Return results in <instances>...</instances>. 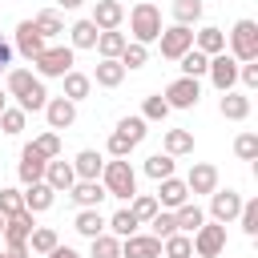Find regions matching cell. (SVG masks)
<instances>
[{
	"instance_id": "obj_28",
	"label": "cell",
	"mask_w": 258,
	"mask_h": 258,
	"mask_svg": "<svg viewBox=\"0 0 258 258\" xmlns=\"http://www.w3.org/2000/svg\"><path fill=\"white\" fill-rule=\"evenodd\" d=\"M44 101H48V89H44V81H40V77H36V81L16 97V105H20L24 113H40V109H44Z\"/></svg>"
},
{
	"instance_id": "obj_59",
	"label": "cell",
	"mask_w": 258,
	"mask_h": 258,
	"mask_svg": "<svg viewBox=\"0 0 258 258\" xmlns=\"http://www.w3.org/2000/svg\"><path fill=\"white\" fill-rule=\"evenodd\" d=\"M194 258H198V254H194Z\"/></svg>"
},
{
	"instance_id": "obj_49",
	"label": "cell",
	"mask_w": 258,
	"mask_h": 258,
	"mask_svg": "<svg viewBox=\"0 0 258 258\" xmlns=\"http://www.w3.org/2000/svg\"><path fill=\"white\" fill-rule=\"evenodd\" d=\"M16 210H24V198H20V189L4 185V189H0V214H4V218H12Z\"/></svg>"
},
{
	"instance_id": "obj_17",
	"label": "cell",
	"mask_w": 258,
	"mask_h": 258,
	"mask_svg": "<svg viewBox=\"0 0 258 258\" xmlns=\"http://www.w3.org/2000/svg\"><path fill=\"white\" fill-rule=\"evenodd\" d=\"M157 206L161 210H177L181 202H189V189H185V177H161L157 181Z\"/></svg>"
},
{
	"instance_id": "obj_57",
	"label": "cell",
	"mask_w": 258,
	"mask_h": 258,
	"mask_svg": "<svg viewBox=\"0 0 258 258\" xmlns=\"http://www.w3.org/2000/svg\"><path fill=\"white\" fill-rule=\"evenodd\" d=\"M4 105H8V93H4V89H0V113H4Z\"/></svg>"
},
{
	"instance_id": "obj_39",
	"label": "cell",
	"mask_w": 258,
	"mask_h": 258,
	"mask_svg": "<svg viewBox=\"0 0 258 258\" xmlns=\"http://www.w3.org/2000/svg\"><path fill=\"white\" fill-rule=\"evenodd\" d=\"M153 181H161V177H173V169H177V161L169 157V153H153V157H145V165H141Z\"/></svg>"
},
{
	"instance_id": "obj_35",
	"label": "cell",
	"mask_w": 258,
	"mask_h": 258,
	"mask_svg": "<svg viewBox=\"0 0 258 258\" xmlns=\"http://www.w3.org/2000/svg\"><path fill=\"white\" fill-rule=\"evenodd\" d=\"M137 226H141V222L133 218V210H129V206H125V210H117L113 218H105V230H109V234H117V238H129V234H137Z\"/></svg>"
},
{
	"instance_id": "obj_14",
	"label": "cell",
	"mask_w": 258,
	"mask_h": 258,
	"mask_svg": "<svg viewBox=\"0 0 258 258\" xmlns=\"http://www.w3.org/2000/svg\"><path fill=\"white\" fill-rule=\"evenodd\" d=\"M32 226H36V214H28V210H16L8 222H4V246H28V234H32Z\"/></svg>"
},
{
	"instance_id": "obj_44",
	"label": "cell",
	"mask_w": 258,
	"mask_h": 258,
	"mask_svg": "<svg viewBox=\"0 0 258 258\" xmlns=\"http://www.w3.org/2000/svg\"><path fill=\"white\" fill-rule=\"evenodd\" d=\"M141 117H145V121H165V117H169V101H165L161 93L145 97V101H141Z\"/></svg>"
},
{
	"instance_id": "obj_31",
	"label": "cell",
	"mask_w": 258,
	"mask_h": 258,
	"mask_svg": "<svg viewBox=\"0 0 258 258\" xmlns=\"http://www.w3.org/2000/svg\"><path fill=\"white\" fill-rule=\"evenodd\" d=\"M169 12H173V24H185V28H189V24H198V20H202L206 4H202V0H173V4H169Z\"/></svg>"
},
{
	"instance_id": "obj_21",
	"label": "cell",
	"mask_w": 258,
	"mask_h": 258,
	"mask_svg": "<svg viewBox=\"0 0 258 258\" xmlns=\"http://www.w3.org/2000/svg\"><path fill=\"white\" fill-rule=\"evenodd\" d=\"M20 198H24V210H28V214H44V210L56 202V189H52L48 181H32V185H24Z\"/></svg>"
},
{
	"instance_id": "obj_9",
	"label": "cell",
	"mask_w": 258,
	"mask_h": 258,
	"mask_svg": "<svg viewBox=\"0 0 258 258\" xmlns=\"http://www.w3.org/2000/svg\"><path fill=\"white\" fill-rule=\"evenodd\" d=\"M242 202H246V198H242L238 189H214V194H210V222H222V226L234 222L238 210H242Z\"/></svg>"
},
{
	"instance_id": "obj_29",
	"label": "cell",
	"mask_w": 258,
	"mask_h": 258,
	"mask_svg": "<svg viewBox=\"0 0 258 258\" xmlns=\"http://www.w3.org/2000/svg\"><path fill=\"white\" fill-rule=\"evenodd\" d=\"M165 153L169 157H185V153H194V133L189 129H165Z\"/></svg>"
},
{
	"instance_id": "obj_10",
	"label": "cell",
	"mask_w": 258,
	"mask_h": 258,
	"mask_svg": "<svg viewBox=\"0 0 258 258\" xmlns=\"http://www.w3.org/2000/svg\"><path fill=\"white\" fill-rule=\"evenodd\" d=\"M44 44H48V40L40 36V28H36L32 20H20V24H16V44H12V48H16L24 60H36V56L44 52Z\"/></svg>"
},
{
	"instance_id": "obj_42",
	"label": "cell",
	"mask_w": 258,
	"mask_h": 258,
	"mask_svg": "<svg viewBox=\"0 0 258 258\" xmlns=\"http://www.w3.org/2000/svg\"><path fill=\"white\" fill-rule=\"evenodd\" d=\"M117 133H125L133 145H141L145 133H149V121H145V117H121V121H117Z\"/></svg>"
},
{
	"instance_id": "obj_48",
	"label": "cell",
	"mask_w": 258,
	"mask_h": 258,
	"mask_svg": "<svg viewBox=\"0 0 258 258\" xmlns=\"http://www.w3.org/2000/svg\"><path fill=\"white\" fill-rule=\"evenodd\" d=\"M234 153H238L242 161H254V157H258V133H238Z\"/></svg>"
},
{
	"instance_id": "obj_50",
	"label": "cell",
	"mask_w": 258,
	"mask_h": 258,
	"mask_svg": "<svg viewBox=\"0 0 258 258\" xmlns=\"http://www.w3.org/2000/svg\"><path fill=\"white\" fill-rule=\"evenodd\" d=\"M32 145H36V149H40L44 157H60V133H56V129H48V133H40V137H36Z\"/></svg>"
},
{
	"instance_id": "obj_38",
	"label": "cell",
	"mask_w": 258,
	"mask_h": 258,
	"mask_svg": "<svg viewBox=\"0 0 258 258\" xmlns=\"http://www.w3.org/2000/svg\"><path fill=\"white\" fill-rule=\"evenodd\" d=\"M32 81H36L32 69H8V73H4V93H8V97H20Z\"/></svg>"
},
{
	"instance_id": "obj_34",
	"label": "cell",
	"mask_w": 258,
	"mask_h": 258,
	"mask_svg": "<svg viewBox=\"0 0 258 258\" xmlns=\"http://www.w3.org/2000/svg\"><path fill=\"white\" fill-rule=\"evenodd\" d=\"M97 32H101V28H97L93 20H77V24L69 28V48H93V44H97Z\"/></svg>"
},
{
	"instance_id": "obj_1",
	"label": "cell",
	"mask_w": 258,
	"mask_h": 258,
	"mask_svg": "<svg viewBox=\"0 0 258 258\" xmlns=\"http://www.w3.org/2000/svg\"><path fill=\"white\" fill-rule=\"evenodd\" d=\"M101 185H105L109 198L129 202V198L137 194V173H133L129 157H113V161H105V169H101Z\"/></svg>"
},
{
	"instance_id": "obj_19",
	"label": "cell",
	"mask_w": 258,
	"mask_h": 258,
	"mask_svg": "<svg viewBox=\"0 0 258 258\" xmlns=\"http://www.w3.org/2000/svg\"><path fill=\"white\" fill-rule=\"evenodd\" d=\"M125 64L117 60V56H101L97 60V69H93V85H101V89H117L121 81H125Z\"/></svg>"
},
{
	"instance_id": "obj_53",
	"label": "cell",
	"mask_w": 258,
	"mask_h": 258,
	"mask_svg": "<svg viewBox=\"0 0 258 258\" xmlns=\"http://www.w3.org/2000/svg\"><path fill=\"white\" fill-rule=\"evenodd\" d=\"M12 52H16V48H12V44H8L4 36H0V77H4L8 69H12Z\"/></svg>"
},
{
	"instance_id": "obj_54",
	"label": "cell",
	"mask_w": 258,
	"mask_h": 258,
	"mask_svg": "<svg viewBox=\"0 0 258 258\" xmlns=\"http://www.w3.org/2000/svg\"><path fill=\"white\" fill-rule=\"evenodd\" d=\"M44 258H85V254H77L73 246H60V242H56V246H52V250H48Z\"/></svg>"
},
{
	"instance_id": "obj_52",
	"label": "cell",
	"mask_w": 258,
	"mask_h": 258,
	"mask_svg": "<svg viewBox=\"0 0 258 258\" xmlns=\"http://www.w3.org/2000/svg\"><path fill=\"white\" fill-rule=\"evenodd\" d=\"M238 81L246 89H258V60H238Z\"/></svg>"
},
{
	"instance_id": "obj_12",
	"label": "cell",
	"mask_w": 258,
	"mask_h": 258,
	"mask_svg": "<svg viewBox=\"0 0 258 258\" xmlns=\"http://www.w3.org/2000/svg\"><path fill=\"white\" fill-rule=\"evenodd\" d=\"M44 165H48V157H44L36 145H24V149H20V165H16V177H20L24 185H32V181H44Z\"/></svg>"
},
{
	"instance_id": "obj_32",
	"label": "cell",
	"mask_w": 258,
	"mask_h": 258,
	"mask_svg": "<svg viewBox=\"0 0 258 258\" xmlns=\"http://www.w3.org/2000/svg\"><path fill=\"white\" fill-rule=\"evenodd\" d=\"M89 258H121V238L109 234V230L89 238Z\"/></svg>"
},
{
	"instance_id": "obj_36",
	"label": "cell",
	"mask_w": 258,
	"mask_h": 258,
	"mask_svg": "<svg viewBox=\"0 0 258 258\" xmlns=\"http://www.w3.org/2000/svg\"><path fill=\"white\" fill-rule=\"evenodd\" d=\"M101 56H121V48H125V32H117V28H105V32H97V44H93Z\"/></svg>"
},
{
	"instance_id": "obj_3",
	"label": "cell",
	"mask_w": 258,
	"mask_h": 258,
	"mask_svg": "<svg viewBox=\"0 0 258 258\" xmlns=\"http://www.w3.org/2000/svg\"><path fill=\"white\" fill-rule=\"evenodd\" d=\"M73 60H77V48H69V44H44V52L32 60V69H36L40 81H52V77H64L73 69Z\"/></svg>"
},
{
	"instance_id": "obj_30",
	"label": "cell",
	"mask_w": 258,
	"mask_h": 258,
	"mask_svg": "<svg viewBox=\"0 0 258 258\" xmlns=\"http://www.w3.org/2000/svg\"><path fill=\"white\" fill-rule=\"evenodd\" d=\"M161 258H194V238L181 234V230L161 238Z\"/></svg>"
},
{
	"instance_id": "obj_46",
	"label": "cell",
	"mask_w": 258,
	"mask_h": 258,
	"mask_svg": "<svg viewBox=\"0 0 258 258\" xmlns=\"http://www.w3.org/2000/svg\"><path fill=\"white\" fill-rule=\"evenodd\" d=\"M149 230H153V238H169V234H177V218H173V210H157V214L149 218Z\"/></svg>"
},
{
	"instance_id": "obj_43",
	"label": "cell",
	"mask_w": 258,
	"mask_h": 258,
	"mask_svg": "<svg viewBox=\"0 0 258 258\" xmlns=\"http://www.w3.org/2000/svg\"><path fill=\"white\" fill-rule=\"evenodd\" d=\"M129 210H133V218H137V222H149L161 206H157V198H153V194H133V198H129Z\"/></svg>"
},
{
	"instance_id": "obj_25",
	"label": "cell",
	"mask_w": 258,
	"mask_h": 258,
	"mask_svg": "<svg viewBox=\"0 0 258 258\" xmlns=\"http://www.w3.org/2000/svg\"><path fill=\"white\" fill-rule=\"evenodd\" d=\"M60 81H64V93H60V97H69V101H85V97L93 93V77H89V73H77V69H69Z\"/></svg>"
},
{
	"instance_id": "obj_37",
	"label": "cell",
	"mask_w": 258,
	"mask_h": 258,
	"mask_svg": "<svg viewBox=\"0 0 258 258\" xmlns=\"http://www.w3.org/2000/svg\"><path fill=\"white\" fill-rule=\"evenodd\" d=\"M177 64H181V77H206L210 56H206V52H198V48H189V52H181V56H177Z\"/></svg>"
},
{
	"instance_id": "obj_18",
	"label": "cell",
	"mask_w": 258,
	"mask_h": 258,
	"mask_svg": "<svg viewBox=\"0 0 258 258\" xmlns=\"http://www.w3.org/2000/svg\"><path fill=\"white\" fill-rule=\"evenodd\" d=\"M101 32L105 28H121L125 24V4L121 0H93V16H89Z\"/></svg>"
},
{
	"instance_id": "obj_15",
	"label": "cell",
	"mask_w": 258,
	"mask_h": 258,
	"mask_svg": "<svg viewBox=\"0 0 258 258\" xmlns=\"http://www.w3.org/2000/svg\"><path fill=\"white\" fill-rule=\"evenodd\" d=\"M185 189H189V194H214V189H218V165L194 161L189 173H185Z\"/></svg>"
},
{
	"instance_id": "obj_51",
	"label": "cell",
	"mask_w": 258,
	"mask_h": 258,
	"mask_svg": "<svg viewBox=\"0 0 258 258\" xmlns=\"http://www.w3.org/2000/svg\"><path fill=\"white\" fill-rule=\"evenodd\" d=\"M133 149H137V145H133V141H129L125 133H117V129L109 133V157H129Z\"/></svg>"
},
{
	"instance_id": "obj_55",
	"label": "cell",
	"mask_w": 258,
	"mask_h": 258,
	"mask_svg": "<svg viewBox=\"0 0 258 258\" xmlns=\"http://www.w3.org/2000/svg\"><path fill=\"white\" fill-rule=\"evenodd\" d=\"M0 258H32V254H28V246H8Z\"/></svg>"
},
{
	"instance_id": "obj_13",
	"label": "cell",
	"mask_w": 258,
	"mask_h": 258,
	"mask_svg": "<svg viewBox=\"0 0 258 258\" xmlns=\"http://www.w3.org/2000/svg\"><path fill=\"white\" fill-rule=\"evenodd\" d=\"M69 198H73L81 210H93V206H101L109 194H105L101 177H77V181H73V189H69Z\"/></svg>"
},
{
	"instance_id": "obj_40",
	"label": "cell",
	"mask_w": 258,
	"mask_h": 258,
	"mask_svg": "<svg viewBox=\"0 0 258 258\" xmlns=\"http://www.w3.org/2000/svg\"><path fill=\"white\" fill-rule=\"evenodd\" d=\"M56 242H60V238H56L52 226H32V234H28V250H32V254H48Z\"/></svg>"
},
{
	"instance_id": "obj_24",
	"label": "cell",
	"mask_w": 258,
	"mask_h": 258,
	"mask_svg": "<svg viewBox=\"0 0 258 258\" xmlns=\"http://www.w3.org/2000/svg\"><path fill=\"white\" fill-rule=\"evenodd\" d=\"M194 48H198V52H206V56L226 52V32H222V28H214V24H206V28H198V32H194Z\"/></svg>"
},
{
	"instance_id": "obj_23",
	"label": "cell",
	"mask_w": 258,
	"mask_h": 258,
	"mask_svg": "<svg viewBox=\"0 0 258 258\" xmlns=\"http://www.w3.org/2000/svg\"><path fill=\"white\" fill-rule=\"evenodd\" d=\"M73 230H77L81 238H97V234H105V214H101V206H93V210H77Z\"/></svg>"
},
{
	"instance_id": "obj_26",
	"label": "cell",
	"mask_w": 258,
	"mask_h": 258,
	"mask_svg": "<svg viewBox=\"0 0 258 258\" xmlns=\"http://www.w3.org/2000/svg\"><path fill=\"white\" fill-rule=\"evenodd\" d=\"M101 169H105V157H101L97 149H81V153L73 157V173H77V177H101Z\"/></svg>"
},
{
	"instance_id": "obj_4",
	"label": "cell",
	"mask_w": 258,
	"mask_h": 258,
	"mask_svg": "<svg viewBox=\"0 0 258 258\" xmlns=\"http://www.w3.org/2000/svg\"><path fill=\"white\" fill-rule=\"evenodd\" d=\"M226 52L234 60H258V24L254 20H238L230 32H226Z\"/></svg>"
},
{
	"instance_id": "obj_20",
	"label": "cell",
	"mask_w": 258,
	"mask_h": 258,
	"mask_svg": "<svg viewBox=\"0 0 258 258\" xmlns=\"http://www.w3.org/2000/svg\"><path fill=\"white\" fill-rule=\"evenodd\" d=\"M44 181H48L56 194H69V189H73V181H77V173H73V161L48 157V165H44Z\"/></svg>"
},
{
	"instance_id": "obj_41",
	"label": "cell",
	"mask_w": 258,
	"mask_h": 258,
	"mask_svg": "<svg viewBox=\"0 0 258 258\" xmlns=\"http://www.w3.org/2000/svg\"><path fill=\"white\" fill-rule=\"evenodd\" d=\"M125 69H145V60H149V44H137V40H125V48H121V56H117Z\"/></svg>"
},
{
	"instance_id": "obj_45",
	"label": "cell",
	"mask_w": 258,
	"mask_h": 258,
	"mask_svg": "<svg viewBox=\"0 0 258 258\" xmlns=\"http://www.w3.org/2000/svg\"><path fill=\"white\" fill-rule=\"evenodd\" d=\"M238 226H242V234L258 238V198L242 202V210H238Z\"/></svg>"
},
{
	"instance_id": "obj_58",
	"label": "cell",
	"mask_w": 258,
	"mask_h": 258,
	"mask_svg": "<svg viewBox=\"0 0 258 258\" xmlns=\"http://www.w3.org/2000/svg\"><path fill=\"white\" fill-rule=\"evenodd\" d=\"M4 222H8V218H4V214H0V234H4Z\"/></svg>"
},
{
	"instance_id": "obj_33",
	"label": "cell",
	"mask_w": 258,
	"mask_h": 258,
	"mask_svg": "<svg viewBox=\"0 0 258 258\" xmlns=\"http://www.w3.org/2000/svg\"><path fill=\"white\" fill-rule=\"evenodd\" d=\"M32 24L40 28V36H44V40H52V36H60V32H64V16H60L56 8L36 12V16H32Z\"/></svg>"
},
{
	"instance_id": "obj_16",
	"label": "cell",
	"mask_w": 258,
	"mask_h": 258,
	"mask_svg": "<svg viewBox=\"0 0 258 258\" xmlns=\"http://www.w3.org/2000/svg\"><path fill=\"white\" fill-rule=\"evenodd\" d=\"M121 258H161V238L129 234V238H121Z\"/></svg>"
},
{
	"instance_id": "obj_2",
	"label": "cell",
	"mask_w": 258,
	"mask_h": 258,
	"mask_svg": "<svg viewBox=\"0 0 258 258\" xmlns=\"http://www.w3.org/2000/svg\"><path fill=\"white\" fill-rule=\"evenodd\" d=\"M161 8L153 4V0H137L133 8H129V32H133V40L137 44H153L157 36H161Z\"/></svg>"
},
{
	"instance_id": "obj_27",
	"label": "cell",
	"mask_w": 258,
	"mask_h": 258,
	"mask_svg": "<svg viewBox=\"0 0 258 258\" xmlns=\"http://www.w3.org/2000/svg\"><path fill=\"white\" fill-rule=\"evenodd\" d=\"M173 218H177V230H181V234H194V230L206 222V210H202L198 202H181V206L173 210Z\"/></svg>"
},
{
	"instance_id": "obj_56",
	"label": "cell",
	"mask_w": 258,
	"mask_h": 258,
	"mask_svg": "<svg viewBox=\"0 0 258 258\" xmlns=\"http://www.w3.org/2000/svg\"><path fill=\"white\" fill-rule=\"evenodd\" d=\"M56 4H60V8H64V12H73V8H81V4H85V0H56Z\"/></svg>"
},
{
	"instance_id": "obj_6",
	"label": "cell",
	"mask_w": 258,
	"mask_h": 258,
	"mask_svg": "<svg viewBox=\"0 0 258 258\" xmlns=\"http://www.w3.org/2000/svg\"><path fill=\"white\" fill-rule=\"evenodd\" d=\"M161 97L169 101V109H198V101H202V85H198V77H177V81L165 85Z\"/></svg>"
},
{
	"instance_id": "obj_7",
	"label": "cell",
	"mask_w": 258,
	"mask_h": 258,
	"mask_svg": "<svg viewBox=\"0 0 258 258\" xmlns=\"http://www.w3.org/2000/svg\"><path fill=\"white\" fill-rule=\"evenodd\" d=\"M157 44H161V56H165V60H177L181 52L194 48V32H189L185 24H169V28H161Z\"/></svg>"
},
{
	"instance_id": "obj_5",
	"label": "cell",
	"mask_w": 258,
	"mask_h": 258,
	"mask_svg": "<svg viewBox=\"0 0 258 258\" xmlns=\"http://www.w3.org/2000/svg\"><path fill=\"white\" fill-rule=\"evenodd\" d=\"M189 238H194V254L198 258H222L226 254V226L222 222H202Z\"/></svg>"
},
{
	"instance_id": "obj_47",
	"label": "cell",
	"mask_w": 258,
	"mask_h": 258,
	"mask_svg": "<svg viewBox=\"0 0 258 258\" xmlns=\"http://www.w3.org/2000/svg\"><path fill=\"white\" fill-rule=\"evenodd\" d=\"M24 117H28V113H24L20 105H4V113H0V129H4L8 137H16V133L24 129Z\"/></svg>"
},
{
	"instance_id": "obj_8",
	"label": "cell",
	"mask_w": 258,
	"mask_h": 258,
	"mask_svg": "<svg viewBox=\"0 0 258 258\" xmlns=\"http://www.w3.org/2000/svg\"><path fill=\"white\" fill-rule=\"evenodd\" d=\"M206 77L214 81V89H218V93H226V89H234V85H238V60H234L230 52H214V56H210Z\"/></svg>"
},
{
	"instance_id": "obj_11",
	"label": "cell",
	"mask_w": 258,
	"mask_h": 258,
	"mask_svg": "<svg viewBox=\"0 0 258 258\" xmlns=\"http://www.w3.org/2000/svg\"><path fill=\"white\" fill-rule=\"evenodd\" d=\"M40 113H44L48 129H56V133H60V129H69V125L77 121V101H69V97H48Z\"/></svg>"
},
{
	"instance_id": "obj_22",
	"label": "cell",
	"mask_w": 258,
	"mask_h": 258,
	"mask_svg": "<svg viewBox=\"0 0 258 258\" xmlns=\"http://www.w3.org/2000/svg\"><path fill=\"white\" fill-rule=\"evenodd\" d=\"M218 109H222V117H226V121H246V117H250V97H246V93H238V89H226Z\"/></svg>"
}]
</instances>
